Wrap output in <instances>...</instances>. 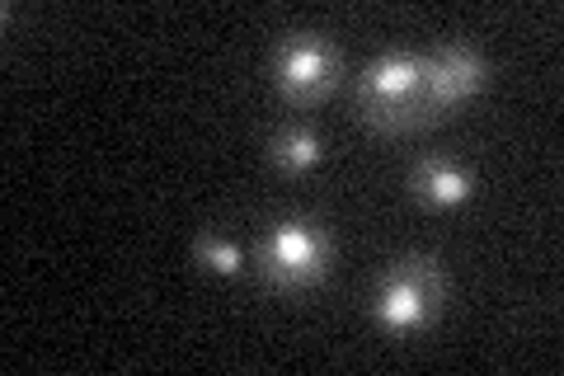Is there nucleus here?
Returning <instances> with one entry per match:
<instances>
[{
	"label": "nucleus",
	"mask_w": 564,
	"mask_h": 376,
	"mask_svg": "<svg viewBox=\"0 0 564 376\" xmlns=\"http://www.w3.org/2000/svg\"><path fill=\"white\" fill-rule=\"evenodd\" d=\"M352 114L372 132L404 137L443 122L452 109L437 99L429 52H381L372 66H362L352 89Z\"/></svg>",
	"instance_id": "1"
},
{
	"label": "nucleus",
	"mask_w": 564,
	"mask_h": 376,
	"mask_svg": "<svg viewBox=\"0 0 564 376\" xmlns=\"http://www.w3.org/2000/svg\"><path fill=\"white\" fill-rule=\"evenodd\" d=\"M193 259H198V268H207V273H217V278L245 273V249L231 236H217V230H207V236L193 240Z\"/></svg>",
	"instance_id": "8"
},
{
	"label": "nucleus",
	"mask_w": 564,
	"mask_h": 376,
	"mask_svg": "<svg viewBox=\"0 0 564 376\" xmlns=\"http://www.w3.org/2000/svg\"><path fill=\"white\" fill-rule=\"evenodd\" d=\"M269 71H273V89L282 95V104L311 109V104H321L339 89L344 57L325 33H282L273 43Z\"/></svg>",
	"instance_id": "4"
},
{
	"label": "nucleus",
	"mask_w": 564,
	"mask_h": 376,
	"mask_svg": "<svg viewBox=\"0 0 564 376\" xmlns=\"http://www.w3.org/2000/svg\"><path fill=\"white\" fill-rule=\"evenodd\" d=\"M410 193L423 207H462L475 198V174L452 160H419L410 174Z\"/></svg>",
	"instance_id": "6"
},
{
	"label": "nucleus",
	"mask_w": 564,
	"mask_h": 376,
	"mask_svg": "<svg viewBox=\"0 0 564 376\" xmlns=\"http://www.w3.org/2000/svg\"><path fill=\"white\" fill-rule=\"evenodd\" d=\"M429 71H433L437 99H443L447 109L475 99L489 85V62L475 47H466V43H447L443 52H429Z\"/></svg>",
	"instance_id": "5"
},
{
	"label": "nucleus",
	"mask_w": 564,
	"mask_h": 376,
	"mask_svg": "<svg viewBox=\"0 0 564 376\" xmlns=\"http://www.w3.org/2000/svg\"><path fill=\"white\" fill-rule=\"evenodd\" d=\"M377 325L386 334H419L443 311V268L429 255H404L377 282Z\"/></svg>",
	"instance_id": "3"
},
{
	"label": "nucleus",
	"mask_w": 564,
	"mask_h": 376,
	"mask_svg": "<svg viewBox=\"0 0 564 376\" xmlns=\"http://www.w3.org/2000/svg\"><path fill=\"white\" fill-rule=\"evenodd\" d=\"M254 273L278 297H302L329 278V230L306 217H282L254 240Z\"/></svg>",
	"instance_id": "2"
},
{
	"label": "nucleus",
	"mask_w": 564,
	"mask_h": 376,
	"mask_svg": "<svg viewBox=\"0 0 564 376\" xmlns=\"http://www.w3.org/2000/svg\"><path fill=\"white\" fill-rule=\"evenodd\" d=\"M325 160V141L315 128H306V122H288V128H278L269 137V165L278 174H288V179H302L311 174L315 165Z\"/></svg>",
	"instance_id": "7"
}]
</instances>
